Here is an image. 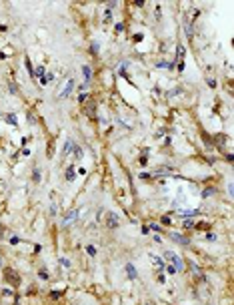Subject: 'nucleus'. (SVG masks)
<instances>
[{
    "label": "nucleus",
    "instance_id": "16",
    "mask_svg": "<svg viewBox=\"0 0 234 305\" xmlns=\"http://www.w3.org/2000/svg\"><path fill=\"white\" fill-rule=\"evenodd\" d=\"M166 271H168V273H176L178 269H176V267H174V265H168V267H166Z\"/></svg>",
    "mask_w": 234,
    "mask_h": 305
},
{
    "label": "nucleus",
    "instance_id": "17",
    "mask_svg": "<svg viewBox=\"0 0 234 305\" xmlns=\"http://www.w3.org/2000/svg\"><path fill=\"white\" fill-rule=\"evenodd\" d=\"M184 227H186V229H190V227H194V223L190 221V219H186V221H184Z\"/></svg>",
    "mask_w": 234,
    "mask_h": 305
},
{
    "label": "nucleus",
    "instance_id": "6",
    "mask_svg": "<svg viewBox=\"0 0 234 305\" xmlns=\"http://www.w3.org/2000/svg\"><path fill=\"white\" fill-rule=\"evenodd\" d=\"M76 217H78V209H72L70 213H68L66 217H64V225H68V223H70V221H74Z\"/></svg>",
    "mask_w": 234,
    "mask_h": 305
},
{
    "label": "nucleus",
    "instance_id": "12",
    "mask_svg": "<svg viewBox=\"0 0 234 305\" xmlns=\"http://www.w3.org/2000/svg\"><path fill=\"white\" fill-rule=\"evenodd\" d=\"M86 253H88V255H92V257H94V255H96V249L92 247V245H88V247H86Z\"/></svg>",
    "mask_w": 234,
    "mask_h": 305
},
{
    "label": "nucleus",
    "instance_id": "7",
    "mask_svg": "<svg viewBox=\"0 0 234 305\" xmlns=\"http://www.w3.org/2000/svg\"><path fill=\"white\" fill-rule=\"evenodd\" d=\"M82 73H84V80L90 82L92 80V73H90V66H82Z\"/></svg>",
    "mask_w": 234,
    "mask_h": 305
},
{
    "label": "nucleus",
    "instance_id": "20",
    "mask_svg": "<svg viewBox=\"0 0 234 305\" xmlns=\"http://www.w3.org/2000/svg\"><path fill=\"white\" fill-rule=\"evenodd\" d=\"M10 243L16 245V243H20V239H18V237H10Z\"/></svg>",
    "mask_w": 234,
    "mask_h": 305
},
{
    "label": "nucleus",
    "instance_id": "8",
    "mask_svg": "<svg viewBox=\"0 0 234 305\" xmlns=\"http://www.w3.org/2000/svg\"><path fill=\"white\" fill-rule=\"evenodd\" d=\"M72 149H74V143H72V141H66V145H64V151H62V152H64V155H68V152H70Z\"/></svg>",
    "mask_w": 234,
    "mask_h": 305
},
{
    "label": "nucleus",
    "instance_id": "22",
    "mask_svg": "<svg viewBox=\"0 0 234 305\" xmlns=\"http://www.w3.org/2000/svg\"><path fill=\"white\" fill-rule=\"evenodd\" d=\"M0 233H2V227H0Z\"/></svg>",
    "mask_w": 234,
    "mask_h": 305
},
{
    "label": "nucleus",
    "instance_id": "18",
    "mask_svg": "<svg viewBox=\"0 0 234 305\" xmlns=\"http://www.w3.org/2000/svg\"><path fill=\"white\" fill-rule=\"evenodd\" d=\"M8 122H12V125H16V117H14V114H8Z\"/></svg>",
    "mask_w": 234,
    "mask_h": 305
},
{
    "label": "nucleus",
    "instance_id": "10",
    "mask_svg": "<svg viewBox=\"0 0 234 305\" xmlns=\"http://www.w3.org/2000/svg\"><path fill=\"white\" fill-rule=\"evenodd\" d=\"M6 279H8V281H14V283H18V277H16V275H10V271H6Z\"/></svg>",
    "mask_w": 234,
    "mask_h": 305
},
{
    "label": "nucleus",
    "instance_id": "5",
    "mask_svg": "<svg viewBox=\"0 0 234 305\" xmlns=\"http://www.w3.org/2000/svg\"><path fill=\"white\" fill-rule=\"evenodd\" d=\"M170 237H172V239H174V241H178V243H180V245H188V243H190V241H188V239H186V237H182V235H178V233H170Z\"/></svg>",
    "mask_w": 234,
    "mask_h": 305
},
{
    "label": "nucleus",
    "instance_id": "2",
    "mask_svg": "<svg viewBox=\"0 0 234 305\" xmlns=\"http://www.w3.org/2000/svg\"><path fill=\"white\" fill-rule=\"evenodd\" d=\"M164 257H166V259H168V261H170V263H172L174 267H176V269H182V261L178 259V255H176V253L166 251V253H164Z\"/></svg>",
    "mask_w": 234,
    "mask_h": 305
},
{
    "label": "nucleus",
    "instance_id": "19",
    "mask_svg": "<svg viewBox=\"0 0 234 305\" xmlns=\"http://www.w3.org/2000/svg\"><path fill=\"white\" fill-rule=\"evenodd\" d=\"M74 155L80 159V157H82V149H78V147H76V149H74Z\"/></svg>",
    "mask_w": 234,
    "mask_h": 305
},
{
    "label": "nucleus",
    "instance_id": "1",
    "mask_svg": "<svg viewBox=\"0 0 234 305\" xmlns=\"http://www.w3.org/2000/svg\"><path fill=\"white\" fill-rule=\"evenodd\" d=\"M106 225H108L110 229H116L118 225H120V219H118V215L112 213V211H108V213H106Z\"/></svg>",
    "mask_w": 234,
    "mask_h": 305
},
{
    "label": "nucleus",
    "instance_id": "9",
    "mask_svg": "<svg viewBox=\"0 0 234 305\" xmlns=\"http://www.w3.org/2000/svg\"><path fill=\"white\" fill-rule=\"evenodd\" d=\"M66 179H68V181H74V169H72V167L66 171Z\"/></svg>",
    "mask_w": 234,
    "mask_h": 305
},
{
    "label": "nucleus",
    "instance_id": "11",
    "mask_svg": "<svg viewBox=\"0 0 234 305\" xmlns=\"http://www.w3.org/2000/svg\"><path fill=\"white\" fill-rule=\"evenodd\" d=\"M38 277H40V279H48V271H46V269H40V271H38Z\"/></svg>",
    "mask_w": 234,
    "mask_h": 305
},
{
    "label": "nucleus",
    "instance_id": "21",
    "mask_svg": "<svg viewBox=\"0 0 234 305\" xmlns=\"http://www.w3.org/2000/svg\"><path fill=\"white\" fill-rule=\"evenodd\" d=\"M206 239H208V241H214V239H216V237H214V233H208V235H206Z\"/></svg>",
    "mask_w": 234,
    "mask_h": 305
},
{
    "label": "nucleus",
    "instance_id": "15",
    "mask_svg": "<svg viewBox=\"0 0 234 305\" xmlns=\"http://www.w3.org/2000/svg\"><path fill=\"white\" fill-rule=\"evenodd\" d=\"M36 74L42 78V76H44V66H38V69H36Z\"/></svg>",
    "mask_w": 234,
    "mask_h": 305
},
{
    "label": "nucleus",
    "instance_id": "13",
    "mask_svg": "<svg viewBox=\"0 0 234 305\" xmlns=\"http://www.w3.org/2000/svg\"><path fill=\"white\" fill-rule=\"evenodd\" d=\"M152 259H154V263L158 265V267H164V261L160 259V257H152Z\"/></svg>",
    "mask_w": 234,
    "mask_h": 305
},
{
    "label": "nucleus",
    "instance_id": "3",
    "mask_svg": "<svg viewBox=\"0 0 234 305\" xmlns=\"http://www.w3.org/2000/svg\"><path fill=\"white\" fill-rule=\"evenodd\" d=\"M124 269H126V275H128V279H136L138 277V273H136V267L132 263H126L124 265Z\"/></svg>",
    "mask_w": 234,
    "mask_h": 305
},
{
    "label": "nucleus",
    "instance_id": "4",
    "mask_svg": "<svg viewBox=\"0 0 234 305\" xmlns=\"http://www.w3.org/2000/svg\"><path fill=\"white\" fill-rule=\"evenodd\" d=\"M72 88H74V80L70 78V80H68V84H66V88H64V91L60 92V96H62V99H66V96H68V95L72 92Z\"/></svg>",
    "mask_w": 234,
    "mask_h": 305
},
{
    "label": "nucleus",
    "instance_id": "14",
    "mask_svg": "<svg viewBox=\"0 0 234 305\" xmlns=\"http://www.w3.org/2000/svg\"><path fill=\"white\" fill-rule=\"evenodd\" d=\"M34 181H36V183L40 181V169H34Z\"/></svg>",
    "mask_w": 234,
    "mask_h": 305
}]
</instances>
